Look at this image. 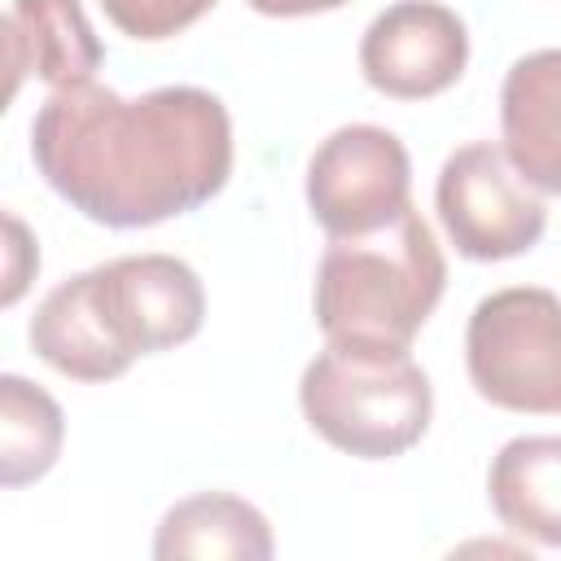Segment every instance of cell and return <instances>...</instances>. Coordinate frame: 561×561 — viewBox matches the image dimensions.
I'll return each instance as SVG.
<instances>
[{
    "label": "cell",
    "instance_id": "16",
    "mask_svg": "<svg viewBox=\"0 0 561 561\" xmlns=\"http://www.w3.org/2000/svg\"><path fill=\"white\" fill-rule=\"evenodd\" d=\"M263 18H307V13H329L342 9L346 0H245Z\"/></svg>",
    "mask_w": 561,
    "mask_h": 561
},
{
    "label": "cell",
    "instance_id": "8",
    "mask_svg": "<svg viewBox=\"0 0 561 561\" xmlns=\"http://www.w3.org/2000/svg\"><path fill=\"white\" fill-rule=\"evenodd\" d=\"M469 61L465 22L438 0H399L381 9L359 39L364 79L394 101L447 92Z\"/></svg>",
    "mask_w": 561,
    "mask_h": 561
},
{
    "label": "cell",
    "instance_id": "9",
    "mask_svg": "<svg viewBox=\"0 0 561 561\" xmlns=\"http://www.w3.org/2000/svg\"><path fill=\"white\" fill-rule=\"evenodd\" d=\"M4 57L9 96H18L26 79L48 88L92 83L105 48L83 13V0H13L4 18Z\"/></svg>",
    "mask_w": 561,
    "mask_h": 561
},
{
    "label": "cell",
    "instance_id": "15",
    "mask_svg": "<svg viewBox=\"0 0 561 561\" xmlns=\"http://www.w3.org/2000/svg\"><path fill=\"white\" fill-rule=\"evenodd\" d=\"M4 228H9V289H4V307H9V302H18V294L26 289L31 272L39 267V254H35V245H31V237H26L18 215H4Z\"/></svg>",
    "mask_w": 561,
    "mask_h": 561
},
{
    "label": "cell",
    "instance_id": "3",
    "mask_svg": "<svg viewBox=\"0 0 561 561\" xmlns=\"http://www.w3.org/2000/svg\"><path fill=\"white\" fill-rule=\"evenodd\" d=\"M447 289V259L408 206L386 228L359 237H329L316 267V324L329 342L408 351Z\"/></svg>",
    "mask_w": 561,
    "mask_h": 561
},
{
    "label": "cell",
    "instance_id": "7",
    "mask_svg": "<svg viewBox=\"0 0 561 561\" xmlns=\"http://www.w3.org/2000/svg\"><path fill=\"white\" fill-rule=\"evenodd\" d=\"M412 162L394 131L351 123L324 136L307 162V206L329 237H359L399 219L412 197Z\"/></svg>",
    "mask_w": 561,
    "mask_h": 561
},
{
    "label": "cell",
    "instance_id": "4",
    "mask_svg": "<svg viewBox=\"0 0 561 561\" xmlns=\"http://www.w3.org/2000/svg\"><path fill=\"white\" fill-rule=\"evenodd\" d=\"M307 425L359 460H394L421 443L434 416L425 368L408 351L329 342L298 381Z\"/></svg>",
    "mask_w": 561,
    "mask_h": 561
},
{
    "label": "cell",
    "instance_id": "6",
    "mask_svg": "<svg viewBox=\"0 0 561 561\" xmlns=\"http://www.w3.org/2000/svg\"><path fill=\"white\" fill-rule=\"evenodd\" d=\"M434 206L451 245L473 263L517 259L539 245L548 228L543 197L491 140H469L443 162Z\"/></svg>",
    "mask_w": 561,
    "mask_h": 561
},
{
    "label": "cell",
    "instance_id": "14",
    "mask_svg": "<svg viewBox=\"0 0 561 561\" xmlns=\"http://www.w3.org/2000/svg\"><path fill=\"white\" fill-rule=\"evenodd\" d=\"M105 18L131 39H171L215 9V0H101Z\"/></svg>",
    "mask_w": 561,
    "mask_h": 561
},
{
    "label": "cell",
    "instance_id": "1",
    "mask_svg": "<svg viewBox=\"0 0 561 561\" xmlns=\"http://www.w3.org/2000/svg\"><path fill=\"white\" fill-rule=\"evenodd\" d=\"M48 188L105 228H149L206 206L232 175V123L193 83L118 96L101 83L53 88L31 118Z\"/></svg>",
    "mask_w": 561,
    "mask_h": 561
},
{
    "label": "cell",
    "instance_id": "11",
    "mask_svg": "<svg viewBox=\"0 0 561 561\" xmlns=\"http://www.w3.org/2000/svg\"><path fill=\"white\" fill-rule=\"evenodd\" d=\"M495 517L543 548H561V434H526L495 451L486 473Z\"/></svg>",
    "mask_w": 561,
    "mask_h": 561
},
{
    "label": "cell",
    "instance_id": "2",
    "mask_svg": "<svg viewBox=\"0 0 561 561\" xmlns=\"http://www.w3.org/2000/svg\"><path fill=\"white\" fill-rule=\"evenodd\" d=\"M206 294L175 254H123L61 280L31 316L35 355L75 381H114L136 355L197 337Z\"/></svg>",
    "mask_w": 561,
    "mask_h": 561
},
{
    "label": "cell",
    "instance_id": "12",
    "mask_svg": "<svg viewBox=\"0 0 561 561\" xmlns=\"http://www.w3.org/2000/svg\"><path fill=\"white\" fill-rule=\"evenodd\" d=\"M158 561L184 557H237V561H267L272 557V526L267 517L224 491H202L171 504L153 535Z\"/></svg>",
    "mask_w": 561,
    "mask_h": 561
},
{
    "label": "cell",
    "instance_id": "13",
    "mask_svg": "<svg viewBox=\"0 0 561 561\" xmlns=\"http://www.w3.org/2000/svg\"><path fill=\"white\" fill-rule=\"evenodd\" d=\"M66 438V416L57 399L39 386H31L18 373L0 377V482L26 486L44 478Z\"/></svg>",
    "mask_w": 561,
    "mask_h": 561
},
{
    "label": "cell",
    "instance_id": "5",
    "mask_svg": "<svg viewBox=\"0 0 561 561\" xmlns=\"http://www.w3.org/2000/svg\"><path fill=\"white\" fill-rule=\"evenodd\" d=\"M465 368L504 412H561V298L535 285L482 298L465 329Z\"/></svg>",
    "mask_w": 561,
    "mask_h": 561
},
{
    "label": "cell",
    "instance_id": "10",
    "mask_svg": "<svg viewBox=\"0 0 561 561\" xmlns=\"http://www.w3.org/2000/svg\"><path fill=\"white\" fill-rule=\"evenodd\" d=\"M504 153L517 175L561 197V48L526 53L508 66L500 88Z\"/></svg>",
    "mask_w": 561,
    "mask_h": 561
}]
</instances>
